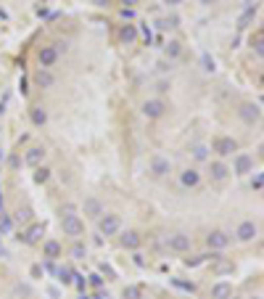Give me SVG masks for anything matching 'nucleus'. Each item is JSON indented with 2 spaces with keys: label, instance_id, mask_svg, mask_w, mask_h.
Listing matches in <instances>:
<instances>
[{
  "label": "nucleus",
  "instance_id": "nucleus-1",
  "mask_svg": "<svg viewBox=\"0 0 264 299\" xmlns=\"http://www.w3.org/2000/svg\"><path fill=\"white\" fill-rule=\"evenodd\" d=\"M61 228H64V233L72 236V239H80V236L85 233L82 217H80V214H72V212H66L64 217H61Z\"/></svg>",
  "mask_w": 264,
  "mask_h": 299
},
{
  "label": "nucleus",
  "instance_id": "nucleus-2",
  "mask_svg": "<svg viewBox=\"0 0 264 299\" xmlns=\"http://www.w3.org/2000/svg\"><path fill=\"white\" fill-rule=\"evenodd\" d=\"M212 151H214V154H220V156H232L238 151V141H235V138H230V135H220V138H214Z\"/></svg>",
  "mask_w": 264,
  "mask_h": 299
},
{
  "label": "nucleus",
  "instance_id": "nucleus-3",
  "mask_svg": "<svg viewBox=\"0 0 264 299\" xmlns=\"http://www.w3.org/2000/svg\"><path fill=\"white\" fill-rule=\"evenodd\" d=\"M119 228H122L119 214H100V217H98V231L103 233V236H114V233H119Z\"/></svg>",
  "mask_w": 264,
  "mask_h": 299
},
{
  "label": "nucleus",
  "instance_id": "nucleus-4",
  "mask_svg": "<svg viewBox=\"0 0 264 299\" xmlns=\"http://www.w3.org/2000/svg\"><path fill=\"white\" fill-rule=\"evenodd\" d=\"M143 114L148 119H159V117H164V114H167V103L161 101V98H151V101L143 103Z\"/></svg>",
  "mask_w": 264,
  "mask_h": 299
},
{
  "label": "nucleus",
  "instance_id": "nucleus-5",
  "mask_svg": "<svg viewBox=\"0 0 264 299\" xmlns=\"http://www.w3.org/2000/svg\"><path fill=\"white\" fill-rule=\"evenodd\" d=\"M238 117L246 122V125H256V122L262 119V109L256 103H240L238 109Z\"/></svg>",
  "mask_w": 264,
  "mask_h": 299
},
{
  "label": "nucleus",
  "instance_id": "nucleus-6",
  "mask_svg": "<svg viewBox=\"0 0 264 299\" xmlns=\"http://www.w3.org/2000/svg\"><path fill=\"white\" fill-rule=\"evenodd\" d=\"M206 247L209 249H227L230 247V233H224V231H212L206 236Z\"/></svg>",
  "mask_w": 264,
  "mask_h": 299
},
{
  "label": "nucleus",
  "instance_id": "nucleus-7",
  "mask_svg": "<svg viewBox=\"0 0 264 299\" xmlns=\"http://www.w3.org/2000/svg\"><path fill=\"white\" fill-rule=\"evenodd\" d=\"M43 233H45V222H32V225H29L19 239L24 241V244H37V241L43 239Z\"/></svg>",
  "mask_w": 264,
  "mask_h": 299
},
{
  "label": "nucleus",
  "instance_id": "nucleus-8",
  "mask_svg": "<svg viewBox=\"0 0 264 299\" xmlns=\"http://www.w3.org/2000/svg\"><path fill=\"white\" fill-rule=\"evenodd\" d=\"M167 244H169V249L172 251H190V236H185V233H172L167 239Z\"/></svg>",
  "mask_w": 264,
  "mask_h": 299
},
{
  "label": "nucleus",
  "instance_id": "nucleus-9",
  "mask_svg": "<svg viewBox=\"0 0 264 299\" xmlns=\"http://www.w3.org/2000/svg\"><path fill=\"white\" fill-rule=\"evenodd\" d=\"M256 233H259V228H256V222H251V220H243L238 225V231H235L238 241H254Z\"/></svg>",
  "mask_w": 264,
  "mask_h": 299
},
{
  "label": "nucleus",
  "instance_id": "nucleus-10",
  "mask_svg": "<svg viewBox=\"0 0 264 299\" xmlns=\"http://www.w3.org/2000/svg\"><path fill=\"white\" fill-rule=\"evenodd\" d=\"M37 58H40V69H50L58 61V48H56V45H45Z\"/></svg>",
  "mask_w": 264,
  "mask_h": 299
},
{
  "label": "nucleus",
  "instance_id": "nucleus-11",
  "mask_svg": "<svg viewBox=\"0 0 264 299\" xmlns=\"http://www.w3.org/2000/svg\"><path fill=\"white\" fill-rule=\"evenodd\" d=\"M230 172H235V175H248V172H254V159L248 156V154H238V156H235V167H232Z\"/></svg>",
  "mask_w": 264,
  "mask_h": 299
},
{
  "label": "nucleus",
  "instance_id": "nucleus-12",
  "mask_svg": "<svg viewBox=\"0 0 264 299\" xmlns=\"http://www.w3.org/2000/svg\"><path fill=\"white\" fill-rule=\"evenodd\" d=\"M119 244H122L124 249H130V251H137V249H140V244H143V236L137 233V231H127L119 239Z\"/></svg>",
  "mask_w": 264,
  "mask_h": 299
},
{
  "label": "nucleus",
  "instance_id": "nucleus-13",
  "mask_svg": "<svg viewBox=\"0 0 264 299\" xmlns=\"http://www.w3.org/2000/svg\"><path fill=\"white\" fill-rule=\"evenodd\" d=\"M212 299H232V283L230 281H217L212 286Z\"/></svg>",
  "mask_w": 264,
  "mask_h": 299
},
{
  "label": "nucleus",
  "instance_id": "nucleus-14",
  "mask_svg": "<svg viewBox=\"0 0 264 299\" xmlns=\"http://www.w3.org/2000/svg\"><path fill=\"white\" fill-rule=\"evenodd\" d=\"M61 251H64V249H61V244H58L56 239H48V241L43 244V257L48 259V262L58 259V257H61Z\"/></svg>",
  "mask_w": 264,
  "mask_h": 299
},
{
  "label": "nucleus",
  "instance_id": "nucleus-15",
  "mask_svg": "<svg viewBox=\"0 0 264 299\" xmlns=\"http://www.w3.org/2000/svg\"><path fill=\"white\" fill-rule=\"evenodd\" d=\"M169 170H172L169 159H164V156H153L151 159V172L156 175V178H164V175H169Z\"/></svg>",
  "mask_w": 264,
  "mask_h": 299
},
{
  "label": "nucleus",
  "instance_id": "nucleus-16",
  "mask_svg": "<svg viewBox=\"0 0 264 299\" xmlns=\"http://www.w3.org/2000/svg\"><path fill=\"white\" fill-rule=\"evenodd\" d=\"M35 85L37 88H53L56 85V77H53L50 69H37L35 72Z\"/></svg>",
  "mask_w": 264,
  "mask_h": 299
},
{
  "label": "nucleus",
  "instance_id": "nucleus-17",
  "mask_svg": "<svg viewBox=\"0 0 264 299\" xmlns=\"http://www.w3.org/2000/svg\"><path fill=\"white\" fill-rule=\"evenodd\" d=\"M198 183H201V172L198 170H185L180 175V186L182 188H196Z\"/></svg>",
  "mask_w": 264,
  "mask_h": 299
},
{
  "label": "nucleus",
  "instance_id": "nucleus-18",
  "mask_svg": "<svg viewBox=\"0 0 264 299\" xmlns=\"http://www.w3.org/2000/svg\"><path fill=\"white\" fill-rule=\"evenodd\" d=\"M85 214H88V217H100V214H103V204L98 201V199H85Z\"/></svg>",
  "mask_w": 264,
  "mask_h": 299
},
{
  "label": "nucleus",
  "instance_id": "nucleus-19",
  "mask_svg": "<svg viewBox=\"0 0 264 299\" xmlns=\"http://www.w3.org/2000/svg\"><path fill=\"white\" fill-rule=\"evenodd\" d=\"M119 40H122L124 45L135 43V40H137V27H135V24H122V29H119Z\"/></svg>",
  "mask_w": 264,
  "mask_h": 299
},
{
  "label": "nucleus",
  "instance_id": "nucleus-20",
  "mask_svg": "<svg viewBox=\"0 0 264 299\" xmlns=\"http://www.w3.org/2000/svg\"><path fill=\"white\" fill-rule=\"evenodd\" d=\"M45 159V151L40 149V146H35V149H29L27 151V156H24V162L29 164V167H40V162Z\"/></svg>",
  "mask_w": 264,
  "mask_h": 299
},
{
  "label": "nucleus",
  "instance_id": "nucleus-21",
  "mask_svg": "<svg viewBox=\"0 0 264 299\" xmlns=\"http://www.w3.org/2000/svg\"><path fill=\"white\" fill-rule=\"evenodd\" d=\"M29 119H32V125L43 127L45 122H48V111H45L43 106H35V109H29Z\"/></svg>",
  "mask_w": 264,
  "mask_h": 299
},
{
  "label": "nucleus",
  "instance_id": "nucleus-22",
  "mask_svg": "<svg viewBox=\"0 0 264 299\" xmlns=\"http://www.w3.org/2000/svg\"><path fill=\"white\" fill-rule=\"evenodd\" d=\"M230 175V167L224 162H212V180H224Z\"/></svg>",
  "mask_w": 264,
  "mask_h": 299
},
{
  "label": "nucleus",
  "instance_id": "nucleus-23",
  "mask_svg": "<svg viewBox=\"0 0 264 299\" xmlns=\"http://www.w3.org/2000/svg\"><path fill=\"white\" fill-rule=\"evenodd\" d=\"M180 53H182V45L177 43V40H169L167 43V48H164V56L167 58H180Z\"/></svg>",
  "mask_w": 264,
  "mask_h": 299
},
{
  "label": "nucleus",
  "instance_id": "nucleus-24",
  "mask_svg": "<svg viewBox=\"0 0 264 299\" xmlns=\"http://www.w3.org/2000/svg\"><path fill=\"white\" fill-rule=\"evenodd\" d=\"M122 297H124V299H140V297H143V289H140V286H124Z\"/></svg>",
  "mask_w": 264,
  "mask_h": 299
},
{
  "label": "nucleus",
  "instance_id": "nucleus-25",
  "mask_svg": "<svg viewBox=\"0 0 264 299\" xmlns=\"http://www.w3.org/2000/svg\"><path fill=\"white\" fill-rule=\"evenodd\" d=\"M56 275H58V281L64 283V286H69V283H74V273H72V270H66V267H61V270H56Z\"/></svg>",
  "mask_w": 264,
  "mask_h": 299
},
{
  "label": "nucleus",
  "instance_id": "nucleus-26",
  "mask_svg": "<svg viewBox=\"0 0 264 299\" xmlns=\"http://www.w3.org/2000/svg\"><path fill=\"white\" fill-rule=\"evenodd\" d=\"M193 156H196V159H198V162H206V159H209V149H206V146H204V143H198V146H193Z\"/></svg>",
  "mask_w": 264,
  "mask_h": 299
},
{
  "label": "nucleus",
  "instance_id": "nucleus-27",
  "mask_svg": "<svg viewBox=\"0 0 264 299\" xmlns=\"http://www.w3.org/2000/svg\"><path fill=\"white\" fill-rule=\"evenodd\" d=\"M48 180H50V170H48V167H37L35 183H40V186H43V183H48Z\"/></svg>",
  "mask_w": 264,
  "mask_h": 299
},
{
  "label": "nucleus",
  "instance_id": "nucleus-28",
  "mask_svg": "<svg viewBox=\"0 0 264 299\" xmlns=\"http://www.w3.org/2000/svg\"><path fill=\"white\" fill-rule=\"evenodd\" d=\"M251 188L256 191V194H259V191L264 188V175H262V172H254V178H251Z\"/></svg>",
  "mask_w": 264,
  "mask_h": 299
},
{
  "label": "nucleus",
  "instance_id": "nucleus-29",
  "mask_svg": "<svg viewBox=\"0 0 264 299\" xmlns=\"http://www.w3.org/2000/svg\"><path fill=\"white\" fill-rule=\"evenodd\" d=\"M172 286L188 291V294H193V291H196V283H185V281H177V278H172Z\"/></svg>",
  "mask_w": 264,
  "mask_h": 299
},
{
  "label": "nucleus",
  "instance_id": "nucleus-30",
  "mask_svg": "<svg viewBox=\"0 0 264 299\" xmlns=\"http://www.w3.org/2000/svg\"><path fill=\"white\" fill-rule=\"evenodd\" d=\"M177 24H180V19H177V16H169V19H164V21H161L159 27H164V29H169V27H177Z\"/></svg>",
  "mask_w": 264,
  "mask_h": 299
},
{
  "label": "nucleus",
  "instance_id": "nucleus-31",
  "mask_svg": "<svg viewBox=\"0 0 264 299\" xmlns=\"http://www.w3.org/2000/svg\"><path fill=\"white\" fill-rule=\"evenodd\" d=\"M72 257H74V259H82V257H85V247H82V244H74Z\"/></svg>",
  "mask_w": 264,
  "mask_h": 299
},
{
  "label": "nucleus",
  "instance_id": "nucleus-32",
  "mask_svg": "<svg viewBox=\"0 0 264 299\" xmlns=\"http://www.w3.org/2000/svg\"><path fill=\"white\" fill-rule=\"evenodd\" d=\"M90 286H92V289H100V286H103V278H100L98 273H92V275H90Z\"/></svg>",
  "mask_w": 264,
  "mask_h": 299
},
{
  "label": "nucleus",
  "instance_id": "nucleus-33",
  "mask_svg": "<svg viewBox=\"0 0 264 299\" xmlns=\"http://www.w3.org/2000/svg\"><path fill=\"white\" fill-rule=\"evenodd\" d=\"M122 19H124V21L135 19V8H122Z\"/></svg>",
  "mask_w": 264,
  "mask_h": 299
},
{
  "label": "nucleus",
  "instance_id": "nucleus-34",
  "mask_svg": "<svg viewBox=\"0 0 264 299\" xmlns=\"http://www.w3.org/2000/svg\"><path fill=\"white\" fill-rule=\"evenodd\" d=\"M204 69H206V72H214V61L209 56H204Z\"/></svg>",
  "mask_w": 264,
  "mask_h": 299
},
{
  "label": "nucleus",
  "instance_id": "nucleus-35",
  "mask_svg": "<svg viewBox=\"0 0 264 299\" xmlns=\"http://www.w3.org/2000/svg\"><path fill=\"white\" fill-rule=\"evenodd\" d=\"M201 262H204V257H196V259H185V265H188V267H196V265H201Z\"/></svg>",
  "mask_w": 264,
  "mask_h": 299
},
{
  "label": "nucleus",
  "instance_id": "nucleus-36",
  "mask_svg": "<svg viewBox=\"0 0 264 299\" xmlns=\"http://www.w3.org/2000/svg\"><path fill=\"white\" fill-rule=\"evenodd\" d=\"M122 3H124V8H135V5L140 3V0H122Z\"/></svg>",
  "mask_w": 264,
  "mask_h": 299
},
{
  "label": "nucleus",
  "instance_id": "nucleus-37",
  "mask_svg": "<svg viewBox=\"0 0 264 299\" xmlns=\"http://www.w3.org/2000/svg\"><path fill=\"white\" fill-rule=\"evenodd\" d=\"M16 220H29V209H24V212L19 209V212H16Z\"/></svg>",
  "mask_w": 264,
  "mask_h": 299
},
{
  "label": "nucleus",
  "instance_id": "nucleus-38",
  "mask_svg": "<svg viewBox=\"0 0 264 299\" xmlns=\"http://www.w3.org/2000/svg\"><path fill=\"white\" fill-rule=\"evenodd\" d=\"M108 3H111V0H92V5H98V8H106Z\"/></svg>",
  "mask_w": 264,
  "mask_h": 299
},
{
  "label": "nucleus",
  "instance_id": "nucleus-39",
  "mask_svg": "<svg viewBox=\"0 0 264 299\" xmlns=\"http://www.w3.org/2000/svg\"><path fill=\"white\" fill-rule=\"evenodd\" d=\"M8 164L13 167V170H19V164H21V162H19V156H11V162H8Z\"/></svg>",
  "mask_w": 264,
  "mask_h": 299
},
{
  "label": "nucleus",
  "instance_id": "nucleus-40",
  "mask_svg": "<svg viewBox=\"0 0 264 299\" xmlns=\"http://www.w3.org/2000/svg\"><path fill=\"white\" fill-rule=\"evenodd\" d=\"M143 37H145V43H151V37H153V35H151V29H148V27L143 29Z\"/></svg>",
  "mask_w": 264,
  "mask_h": 299
},
{
  "label": "nucleus",
  "instance_id": "nucleus-41",
  "mask_svg": "<svg viewBox=\"0 0 264 299\" xmlns=\"http://www.w3.org/2000/svg\"><path fill=\"white\" fill-rule=\"evenodd\" d=\"M167 3H169V5H180L182 0H167Z\"/></svg>",
  "mask_w": 264,
  "mask_h": 299
},
{
  "label": "nucleus",
  "instance_id": "nucleus-42",
  "mask_svg": "<svg viewBox=\"0 0 264 299\" xmlns=\"http://www.w3.org/2000/svg\"><path fill=\"white\" fill-rule=\"evenodd\" d=\"M201 3H204V5H212V3H214V0H201Z\"/></svg>",
  "mask_w": 264,
  "mask_h": 299
},
{
  "label": "nucleus",
  "instance_id": "nucleus-43",
  "mask_svg": "<svg viewBox=\"0 0 264 299\" xmlns=\"http://www.w3.org/2000/svg\"><path fill=\"white\" fill-rule=\"evenodd\" d=\"M0 209H3V194H0Z\"/></svg>",
  "mask_w": 264,
  "mask_h": 299
},
{
  "label": "nucleus",
  "instance_id": "nucleus-44",
  "mask_svg": "<svg viewBox=\"0 0 264 299\" xmlns=\"http://www.w3.org/2000/svg\"><path fill=\"white\" fill-rule=\"evenodd\" d=\"M0 19H5V11H0Z\"/></svg>",
  "mask_w": 264,
  "mask_h": 299
},
{
  "label": "nucleus",
  "instance_id": "nucleus-45",
  "mask_svg": "<svg viewBox=\"0 0 264 299\" xmlns=\"http://www.w3.org/2000/svg\"><path fill=\"white\" fill-rule=\"evenodd\" d=\"M251 299H262V297H251Z\"/></svg>",
  "mask_w": 264,
  "mask_h": 299
}]
</instances>
